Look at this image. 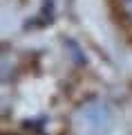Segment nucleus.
I'll list each match as a JSON object with an SVG mask.
<instances>
[{"label": "nucleus", "mask_w": 132, "mask_h": 135, "mask_svg": "<svg viewBox=\"0 0 132 135\" xmlns=\"http://www.w3.org/2000/svg\"><path fill=\"white\" fill-rule=\"evenodd\" d=\"M112 126V113L103 101H87L74 113V128L83 133H105Z\"/></svg>", "instance_id": "f257e3e1"}, {"label": "nucleus", "mask_w": 132, "mask_h": 135, "mask_svg": "<svg viewBox=\"0 0 132 135\" xmlns=\"http://www.w3.org/2000/svg\"><path fill=\"white\" fill-rule=\"evenodd\" d=\"M123 9L128 11V16L132 18V0H123Z\"/></svg>", "instance_id": "f03ea898"}]
</instances>
